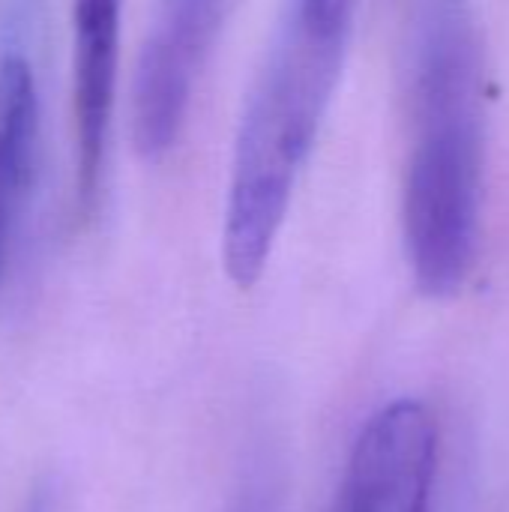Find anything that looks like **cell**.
I'll list each match as a JSON object with an SVG mask.
<instances>
[{"instance_id": "3957f363", "label": "cell", "mask_w": 509, "mask_h": 512, "mask_svg": "<svg viewBox=\"0 0 509 512\" xmlns=\"http://www.w3.org/2000/svg\"><path fill=\"white\" fill-rule=\"evenodd\" d=\"M228 0H162L141 48L132 87V138L144 159H162L180 138L192 87L222 27Z\"/></svg>"}, {"instance_id": "8992f818", "label": "cell", "mask_w": 509, "mask_h": 512, "mask_svg": "<svg viewBox=\"0 0 509 512\" xmlns=\"http://www.w3.org/2000/svg\"><path fill=\"white\" fill-rule=\"evenodd\" d=\"M39 150V93L30 60L9 48L0 54V279L24 213Z\"/></svg>"}, {"instance_id": "7a4b0ae2", "label": "cell", "mask_w": 509, "mask_h": 512, "mask_svg": "<svg viewBox=\"0 0 509 512\" xmlns=\"http://www.w3.org/2000/svg\"><path fill=\"white\" fill-rule=\"evenodd\" d=\"M345 54L348 45L315 39L282 18L273 30L240 111L225 198L222 261L240 291L255 288L270 264Z\"/></svg>"}, {"instance_id": "6da1fadb", "label": "cell", "mask_w": 509, "mask_h": 512, "mask_svg": "<svg viewBox=\"0 0 509 512\" xmlns=\"http://www.w3.org/2000/svg\"><path fill=\"white\" fill-rule=\"evenodd\" d=\"M411 141L402 231L417 291L456 297L480 249L486 120L471 0H414L408 24Z\"/></svg>"}, {"instance_id": "ba28073f", "label": "cell", "mask_w": 509, "mask_h": 512, "mask_svg": "<svg viewBox=\"0 0 509 512\" xmlns=\"http://www.w3.org/2000/svg\"><path fill=\"white\" fill-rule=\"evenodd\" d=\"M27 512H51V507H48V498H45V495H36Z\"/></svg>"}, {"instance_id": "277c9868", "label": "cell", "mask_w": 509, "mask_h": 512, "mask_svg": "<svg viewBox=\"0 0 509 512\" xmlns=\"http://www.w3.org/2000/svg\"><path fill=\"white\" fill-rule=\"evenodd\" d=\"M438 426L426 405L399 399L360 429L333 512H429Z\"/></svg>"}, {"instance_id": "52a82bcc", "label": "cell", "mask_w": 509, "mask_h": 512, "mask_svg": "<svg viewBox=\"0 0 509 512\" xmlns=\"http://www.w3.org/2000/svg\"><path fill=\"white\" fill-rule=\"evenodd\" d=\"M354 9H357V0H285V9L279 18L291 21L294 27H300L303 33L315 39L348 45Z\"/></svg>"}, {"instance_id": "9c48e42d", "label": "cell", "mask_w": 509, "mask_h": 512, "mask_svg": "<svg viewBox=\"0 0 509 512\" xmlns=\"http://www.w3.org/2000/svg\"><path fill=\"white\" fill-rule=\"evenodd\" d=\"M330 512H333V510H330Z\"/></svg>"}, {"instance_id": "5b68a950", "label": "cell", "mask_w": 509, "mask_h": 512, "mask_svg": "<svg viewBox=\"0 0 509 512\" xmlns=\"http://www.w3.org/2000/svg\"><path fill=\"white\" fill-rule=\"evenodd\" d=\"M123 0H72L75 189L87 210L102 186L120 66Z\"/></svg>"}]
</instances>
